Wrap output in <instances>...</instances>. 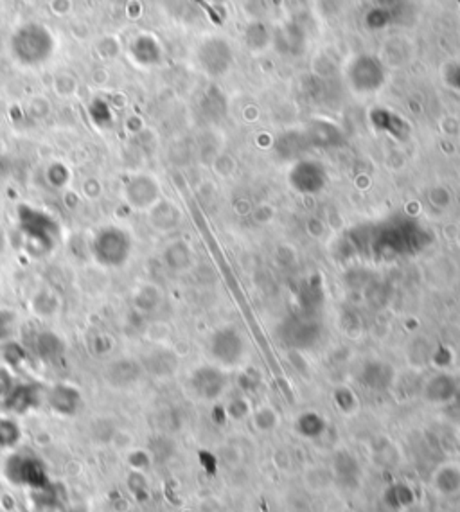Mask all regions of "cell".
<instances>
[{"mask_svg": "<svg viewBox=\"0 0 460 512\" xmlns=\"http://www.w3.org/2000/svg\"><path fill=\"white\" fill-rule=\"evenodd\" d=\"M309 146H318V148H331L340 144V131L337 126L329 123H313L306 131Z\"/></svg>", "mask_w": 460, "mask_h": 512, "instance_id": "17", "label": "cell"}, {"mask_svg": "<svg viewBox=\"0 0 460 512\" xmlns=\"http://www.w3.org/2000/svg\"><path fill=\"white\" fill-rule=\"evenodd\" d=\"M34 349L43 361H54L63 354V342L53 332H40L34 342Z\"/></svg>", "mask_w": 460, "mask_h": 512, "instance_id": "19", "label": "cell"}, {"mask_svg": "<svg viewBox=\"0 0 460 512\" xmlns=\"http://www.w3.org/2000/svg\"><path fill=\"white\" fill-rule=\"evenodd\" d=\"M370 123L376 130L391 135L392 139L407 140L410 135V126H408L407 121L395 112L386 110V108H374L370 112Z\"/></svg>", "mask_w": 460, "mask_h": 512, "instance_id": "12", "label": "cell"}, {"mask_svg": "<svg viewBox=\"0 0 460 512\" xmlns=\"http://www.w3.org/2000/svg\"><path fill=\"white\" fill-rule=\"evenodd\" d=\"M133 252L132 234L123 227H104L92 239V255L104 268L124 267Z\"/></svg>", "mask_w": 460, "mask_h": 512, "instance_id": "2", "label": "cell"}, {"mask_svg": "<svg viewBox=\"0 0 460 512\" xmlns=\"http://www.w3.org/2000/svg\"><path fill=\"white\" fill-rule=\"evenodd\" d=\"M225 374L216 367H209V365L196 369L191 376V386H193L194 393L198 398L207 399V401L219 398L225 390Z\"/></svg>", "mask_w": 460, "mask_h": 512, "instance_id": "9", "label": "cell"}, {"mask_svg": "<svg viewBox=\"0 0 460 512\" xmlns=\"http://www.w3.org/2000/svg\"><path fill=\"white\" fill-rule=\"evenodd\" d=\"M428 243V234L414 220H391L379 225L372 239L374 250L391 257L412 255L424 248Z\"/></svg>", "mask_w": 460, "mask_h": 512, "instance_id": "1", "label": "cell"}, {"mask_svg": "<svg viewBox=\"0 0 460 512\" xmlns=\"http://www.w3.org/2000/svg\"><path fill=\"white\" fill-rule=\"evenodd\" d=\"M149 213H151L149 214L151 225L156 230H162V232L164 230H172L182 220L180 210L172 203H168V201H158Z\"/></svg>", "mask_w": 460, "mask_h": 512, "instance_id": "18", "label": "cell"}, {"mask_svg": "<svg viewBox=\"0 0 460 512\" xmlns=\"http://www.w3.org/2000/svg\"><path fill=\"white\" fill-rule=\"evenodd\" d=\"M318 324L313 318H292L284 325L286 340L295 347H308L318 336Z\"/></svg>", "mask_w": 460, "mask_h": 512, "instance_id": "14", "label": "cell"}, {"mask_svg": "<svg viewBox=\"0 0 460 512\" xmlns=\"http://www.w3.org/2000/svg\"><path fill=\"white\" fill-rule=\"evenodd\" d=\"M22 437L20 426L13 419H0V447L9 450L18 444Z\"/></svg>", "mask_w": 460, "mask_h": 512, "instance_id": "23", "label": "cell"}, {"mask_svg": "<svg viewBox=\"0 0 460 512\" xmlns=\"http://www.w3.org/2000/svg\"><path fill=\"white\" fill-rule=\"evenodd\" d=\"M124 200L137 210H151L161 201V187L155 178L139 175L124 185Z\"/></svg>", "mask_w": 460, "mask_h": 512, "instance_id": "8", "label": "cell"}, {"mask_svg": "<svg viewBox=\"0 0 460 512\" xmlns=\"http://www.w3.org/2000/svg\"><path fill=\"white\" fill-rule=\"evenodd\" d=\"M47 403L58 414L74 415L81 406V393L74 386L56 385L47 393Z\"/></svg>", "mask_w": 460, "mask_h": 512, "instance_id": "13", "label": "cell"}, {"mask_svg": "<svg viewBox=\"0 0 460 512\" xmlns=\"http://www.w3.org/2000/svg\"><path fill=\"white\" fill-rule=\"evenodd\" d=\"M6 475L11 482L29 487H43L47 484L46 467L31 453H15L6 464Z\"/></svg>", "mask_w": 460, "mask_h": 512, "instance_id": "5", "label": "cell"}, {"mask_svg": "<svg viewBox=\"0 0 460 512\" xmlns=\"http://www.w3.org/2000/svg\"><path fill=\"white\" fill-rule=\"evenodd\" d=\"M200 62L205 72L212 76H222L229 70L232 63V53L230 47L222 40H212L201 47Z\"/></svg>", "mask_w": 460, "mask_h": 512, "instance_id": "11", "label": "cell"}, {"mask_svg": "<svg viewBox=\"0 0 460 512\" xmlns=\"http://www.w3.org/2000/svg\"><path fill=\"white\" fill-rule=\"evenodd\" d=\"M13 379H11V374L8 372L6 369H0V398H6L13 389Z\"/></svg>", "mask_w": 460, "mask_h": 512, "instance_id": "26", "label": "cell"}, {"mask_svg": "<svg viewBox=\"0 0 460 512\" xmlns=\"http://www.w3.org/2000/svg\"><path fill=\"white\" fill-rule=\"evenodd\" d=\"M290 185L300 194H316L327 185V171L318 160L300 159L290 171Z\"/></svg>", "mask_w": 460, "mask_h": 512, "instance_id": "6", "label": "cell"}, {"mask_svg": "<svg viewBox=\"0 0 460 512\" xmlns=\"http://www.w3.org/2000/svg\"><path fill=\"white\" fill-rule=\"evenodd\" d=\"M324 426L325 422L316 414H306V417L300 421V428H302V431H304L306 435H309V437L320 433V431L324 430Z\"/></svg>", "mask_w": 460, "mask_h": 512, "instance_id": "24", "label": "cell"}, {"mask_svg": "<svg viewBox=\"0 0 460 512\" xmlns=\"http://www.w3.org/2000/svg\"><path fill=\"white\" fill-rule=\"evenodd\" d=\"M428 398L433 401H446L455 393V382L448 376H437L428 383Z\"/></svg>", "mask_w": 460, "mask_h": 512, "instance_id": "22", "label": "cell"}, {"mask_svg": "<svg viewBox=\"0 0 460 512\" xmlns=\"http://www.w3.org/2000/svg\"><path fill=\"white\" fill-rule=\"evenodd\" d=\"M38 403V390L34 385H17L4 398L6 408L17 414H24Z\"/></svg>", "mask_w": 460, "mask_h": 512, "instance_id": "16", "label": "cell"}, {"mask_svg": "<svg viewBox=\"0 0 460 512\" xmlns=\"http://www.w3.org/2000/svg\"><path fill=\"white\" fill-rule=\"evenodd\" d=\"M142 367L155 376H164V374H171L177 369V358L168 351H155L146 358Z\"/></svg>", "mask_w": 460, "mask_h": 512, "instance_id": "21", "label": "cell"}, {"mask_svg": "<svg viewBox=\"0 0 460 512\" xmlns=\"http://www.w3.org/2000/svg\"><path fill=\"white\" fill-rule=\"evenodd\" d=\"M0 496H2V485H0Z\"/></svg>", "mask_w": 460, "mask_h": 512, "instance_id": "27", "label": "cell"}, {"mask_svg": "<svg viewBox=\"0 0 460 512\" xmlns=\"http://www.w3.org/2000/svg\"><path fill=\"white\" fill-rule=\"evenodd\" d=\"M142 372V363L130 360V358H119L108 365L104 370V379L111 389H128L139 382Z\"/></svg>", "mask_w": 460, "mask_h": 512, "instance_id": "10", "label": "cell"}, {"mask_svg": "<svg viewBox=\"0 0 460 512\" xmlns=\"http://www.w3.org/2000/svg\"><path fill=\"white\" fill-rule=\"evenodd\" d=\"M18 225L24 232L27 243L38 246L40 250L49 252L54 246L60 229L58 223L47 213L33 209V207H20L18 209Z\"/></svg>", "mask_w": 460, "mask_h": 512, "instance_id": "3", "label": "cell"}, {"mask_svg": "<svg viewBox=\"0 0 460 512\" xmlns=\"http://www.w3.org/2000/svg\"><path fill=\"white\" fill-rule=\"evenodd\" d=\"M309 146L308 142V137L306 133H286L279 139L277 142V149H279L280 156L283 159H299L300 155L306 151V148Z\"/></svg>", "mask_w": 460, "mask_h": 512, "instance_id": "20", "label": "cell"}, {"mask_svg": "<svg viewBox=\"0 0 460 512\" xmlns=\"http://www.w3.org/2000/svg\"><path fill=\"white\" fill-rule=\"evenodd\" d=\"M209 349L212 358L222 365H236L245 354V342L238 329L219 328L210 336Z\"/></svg>", "mask_w": 460, "mask_h": 512, "instance_id": "7", "label": "cell"}, {"mask_svg": "<svg viewBox=\"0 0 460 512\" xmlns=\"http://www.w3.org/2000/svg\"><path fill=\"white\" fill-rule=\"evenodd\" d=\"M444 79H446L449 88H453V90H456L460 94V63H452V65L446 67Z\"/></svg>", "mask_w": 460, "mask_h": 512, "instance_id": "25", "label": "cell"}, {"mask_svg": "<svg viewBox=\"0 0 460 512\" xmlns=\"http://www.w3.org/2000/svg\"><path fill=\"white\" fill-rule=\"evenodd\" d=\"M347 79L351 88L358 94H372L379 90L385 83V67L376 56L362 54L349 63Z\"/></svg>", "mask_w": 460, "mask_h": 512, "instance_id": "4", "label": "cell"}, {"mask_svg": "<svg viewBox=\"0 0 460 512\" xmlns=\"http://www.w3.org/2000/svg\"><path fill=\"white\" fill-rule=\"evenodd\" d=\"M164 262L175 274H184V271L191 270L194 264L193 248L182 239L172 241L164 250Z\"/></svg>", "mask_w": 460, "mask_h": 512, "instance_id": "15", "label": "cell"}]
</instances>
